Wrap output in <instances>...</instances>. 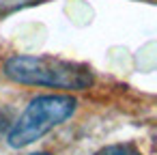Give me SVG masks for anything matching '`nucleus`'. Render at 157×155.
Instances as JSON below:
<instances>
[{
    "label": "nucleus",
    "mask_w": 157,
    "mask_h": 155,
    "mask_svg": "<svg viewBox=\"0 0 157 155\" xmlns=\"http://www.w3.org/2000/svg\"><path fill=\"white\" fill-rule=\"evenodd\" d=\"M2 73L24 86H45L63 91H86L93 86V69L78 60L50 54H15L5 60Z\"/></svg>",
    "instance_id": "obj_1"
},
{
    "label": "nucleus",
    "mask_w": 157,
    "mask_h": 155,
    "mask_svg": "<svg viewBox=\"0 0 157 155\" xmlns=\"http://www.w3.org/2000/svg\"><path fill=\"white\" fill-rule=\"evenodd\" d=\"M78 110V99L71 95H39L30 99L17 121L11 123L7 142L11 149H24L41 140L54 127L69 121Z\"/></svg>",
    "instance_id": "obj_2"
},
{
    "label": "nucleus",
    "mask_w": 157,
    "mask_h": 155,
    "mask_svg": "<svg viewBox=\"0 0 157 155\" xmlns=\"http://www.w3.org/2000/svg\"><path fill=\"white\" fill-rule=\"evenodd\" d=\"M93 155H144L138 146L129 144V142H121V144H108L103 149H99Z\"/></svg>",
    "instance_id": "obj_3"
},
{
    "label": "nucleus",
    "mask_w": 157,
    "mask_h": 155,
    "mask_svg": "<svg viewBox=\"0 0 157 155\" xmlns=\"http://www.w3.org/2000/svg\"><path fill=\"white\" fill-rule=\"evenodd\" d=\"M33 2H37V0H0V17L9 15V13H13L22 7H28Z\"/></svg>",
    "instance_id": "obj_4"
},
{
    "label": "nucleus",
    "mask_w": 157,
    "mask_h": 155,
    "mask_svg": "<svg viewBox=\"0 0 157 155\" xmlns=\"http://www.w3.org/2000/svg\"><path fill=\"white\" fill-rule=\"evenodd\" d=\"M11 116H9V112L7 110H2V108H0V134H2V131H7L9 127H11Z\"/></svg>",
    "instance_id": "obj_5"
},
{
    "label": "nucleus",
    "mask_w": 157,
    "mask_h": 155,
    "mask_svg": "<svg viewBox=\"0 0 157 155\" xmlns=\"http://www.w3.org/2000/svg\"><path fill=\"white\" fill-rule=\"evenodd\" d=\"M26 155H54V153H48V151H37V153H26Z\"/></svg>",
    "instance_id": "obj_6"
}]
</instances>
